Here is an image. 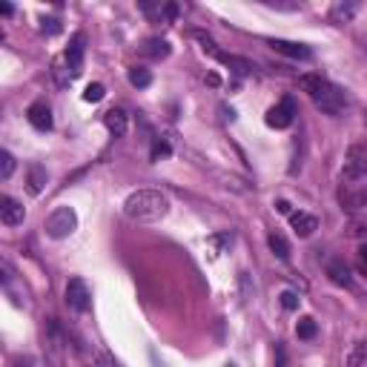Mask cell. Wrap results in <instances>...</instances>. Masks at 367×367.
Here are the masks:
<instances>
[{"instance_id":"6da1fadb","label":"cell","mask_w":367,"mask_h":367,"mask_svg":"<svg viewBox=\"0 0 367 367\" xmlns=\"http://www.w3.org/2000/svg\"><path fill=\"white\" fill-rule=\"evenodd\" d=\"M170 213V198L158 190H138L124 201V216L138 224L161 221Z\"/></svg>"},{"instance_id":"7a4b0ae2","label":"cell","mask_w":367,"mask_h":367,"mask_svg":"<svg viewBox=\"0 0 367 367\" xmlns=\"http://www.w3.org/2000/svg\"><path fill=\"white\" fill-rule=\"evenodd\" d=\"M78 230V216L72 206H58L52 209V216L46 219V235L49 238H69L72 233Z\"/></svg>"},{"instance_id":"3957f363","label":"cell","mask_w":367,"mask_h":367,"mask_svg":"<svg viewBox=\"0 0 367 367\" xmlns=\"http://www.w3.org/2000/svg\"><path fill=\"white\" fill-rule=\"evenodd\" d=\"M313 103H316L325 115H339L344 110V92L339 86H333L330 81H325V86L313 95Z\"/></svg>"},{"instance_id":"277c9868","label":"cell","mask_w":367,"mask_h":367,"mask_svg":"<svg viewBox=\"0 0 367 367\" xmlns=\"http://www.w3.org/2000/svg\"><path fill=\"white\" fill-rule=\"evenodd\" d=\"M83 52H86V35L83 32H75L72 35V40H69V46H66V52H64V64H66V72L72 75V81L83 72Z\"/></svg>"},{"instance_id":"5b68a950","label":"cell","mask_w":367,"mask_h":367,"mask_svg":"<svg viewBox=\"0 0 367 367\" xmlns=\"http://www.w3.org/2000/svg\"><path fill=\"white\" fill-rule=\"evenodd\" d=\"M267 127L270 129H287L293 121H296V100L293 98H281L276 107L267 110Z\"/></svg>"},{"instance_id":"8992f818","label":"cell","mask_w":367,"mask_h":367,"mask_svg":"<svg viewBox=\"0 0 367 367\" xmlns=\"http://www.w3.org/2000/svg\"><path fill=\"white\" fill-rule=\"evenodd\" d=\"M66 304L75 313H86L92 307V293H89L83 279H69L66 281Z\"/></svg>"},{"instance_id":"52a82bcc","label":"cell","mask_w":367,"mask_h":367,"mask_svg":"<svg viewBox=\"0 0 367 367\" xmlns=\"http://www.w3.org/2000/svg\"><path fill=\"white\" fill-rule=\"evenodd\" d=\"M23 219H26V209L21 201H15L9 195L0 198V221L6 227H18V224H23Z\"/></svg>"},{"instance_id":"ba28073f","label":"cell","mask_w":367,"mask_h":367,"mask_svg":"<svg viewBox=\"0 0 367 367\" xmlns=\"http://www.w3.org/2000/svg\"><path fill=\"white\" fill-rule=\"evenodd\" d=\"M26 118H29V124H32L37 132H49V129H52V110H49L46 100H35L32 107L26 110Z\"/></svg>"},{"instance_id":"9c48e42d","label":"cell","mask_w":367,"mask_h":367,"mask_svg":"<svg viewBox=\"0 0 367 367\" xmlns=\"http://www.w3.org/2000/svg\"><path fill=\"white\" fill-rule=\"evenodd\" d=\"M270 46L279 52V55H287V58H293V61H310L313 58V49L310 46H304V43H296V40H270Z\"/></svg>"},{"instance_id":"30bf717a","label":"cell","mask_w":367,"mask_h":367,"mask_svg":"<svg viewBox=\"0 0 367 367\" xmlns=\"http://www.w3.org/2000/svg\"><path fill=\"white\" fill-rule=\"evenodd\" d=\"M290 227L296 230L298 238H310L313 233L319 230V221H316V216H310V213H293L290 216Z\"/></svg>"},{"instance_id":"8fae6325","label":"cell","mask_w":367,"mask_h":367,"mask_svg":"<svg viewBox=\"0 0 367 367\" xmlns=\"http://www.w3.org/2000/svg\"><path fill=\"white\" fill-rule=\"evenodd\" d=\"M103 124H107V129H110L115 138H124V135H127V127H129L127 112H124L121 107H112L110 112H103Z\"/></svg>"},{"instance_id":"7c38bea8","label":"cell","mask_w":367,"mask_h":367,"mask_svg":"<svg viewBox=\"0 0 367 367\" xmlns=\"http://www.w3.org/2000/svg\"><path fill=\"white\" fill-rule=\"evenodd\" d=\"M359 12V4L356 0H336V4L330 6V21L333 23H350Z\"/></svg>"},{"instance_id":"4fadbf2b","label":"cell","mask_w":367,"mask_h":367,"mask_svg":"<svg viewBox=\"0 0 367 367\" xmlns=\"http://www.w3.org/2000/svg\"><path fill=\"white\" fill-rule=\"evenodd\" d=\"M170 40H164V37H149V40H144V46H141V55H146V58H155V61H164V58H170Z\"/></svg>"},{"instance_id":"5bb4252c","label":"cell","mask_w":367,"mask_h":367,"mask_svg":"<svg viewBox=\"0 0 367 367\" xmlns=\"http://www.w3.org/2000/svg\"><path fill=\"white\" fill-rule=\"evenodd\" d=\"M364 204H367V187H361V184H359V190H356V192H353L347 184L342 187V206H344V209L356 213V209H361Z\"/></svg>"},{"instance_id":"9a60e30c","label":"cell","mask_w":367,"mask_h":367,"mask_svg":"<svg viewBox=\"0 0 367 367\" xmlns=\"http://www.w3.org/2000/svg\"><path fill=\"white\" fill-rule=\"evenodd\" d=\"M327 276H330V281L339 284V287H350V284H353L350 267L344 264V261H330V264H327Z\"/></svg>"},{"instance_id":"2e32d148","label":"cell","mask_w":367,"mask_h":367,"mask_svg":"<svg viewBox=\"0 0 367 367\" xmlns=\"http://www.w3.org/2000/svg\"><path fill=\"white\" fill-rule=\"evenodd\" d=\"M267 244H270V250H273L276 258H281V261L290 258V244H287V238H284L281 233H270V235H267Z\"/></svg>"},{"instance_id":"e0dca14e","label":"cell","mask_w":367,"mask_h":367,"mask_svg":"<svg viewBox=\"0 0 367 367\" xmlns=\"http://www.w3.org/2000/svg\"><path fill=\"white\" fill-rule=\"evenodd\" d=\"M127 78H129V83H132L135 89H146V86L152 83V72H149L146 66H132Z\"/></svg>"},{"instance_id":"ac0fdd59","label":"cell","mask_w":367,"mask_h":367,"mask_svg":"<svg viewBox=\"0 0 367 367\" xmlns=\"http://www.w3.org/2000/svg\"><path fill=\"white\" fill-rule=\"evenodd\" d=\"M364 361H367V342H356L344 359V367H361Z\"/></svg>"},{"instance_id":"d6986e66","label":"cell","mask_w":367,"mask_h":367,"mask_svg":"<svg viewBox=\"0 0 367 367\" xmlns=\"http://www.w3.org/2000/svg\"><path fill=\"white\" fill-rule=\"evenodd\" d=\"M221 64H227V66H230L235 75H241V78L252 72V64L244 61V58H235V55H221Z\"/></svg>"},{"instance_id":"ffe728a7","label":"cell","mask_w":367,"mask_h":367,"mask_svg":"<svg viewBox=\"0 0 367 367\" xmlns=\"http://www.w3.org/2000/svg\"><path fill=\"white\" fill-rule=\"evenodd\" d=\"M192 37L201 43V49L206 52V55H213V58H219V61H221V55H224V52L216 46V40H213V37H209V35H204V32H192Z\"/></svg>"},{"instance_id":"44dd1931","label":"cell","mask_w":367,"mask_h":367,"mask_svg":"<svg viewBox=\"0 0 367 367\" xmlns=\"http://www.w3.org/2000/svg\"><path fill=\"white\" fill-rule=\"evenodd\" d=\"M43 184H46V170L43 167H29V192L32 195H37L40 190H43Z\"/></svg>"},{"instance_id":"7402d4cb","label":"cell","mask_w":367,"mask_h":367,"mask_svg":"<svg viewBox=\"0 0 367 367\" xmlns=\"http://www.w3.org/2000/svg\"><path fill=\"white\" fill-rule=\"evenodd\" d=\"M298 86L313 98V95H316V92L325 86V78H322V75H301V78H298Z\"/></svg>"},{"instance_id":"603a6c76","label":"cell","mask_w":367,"mask_h":367,"mask_svg":"<svg viewBox=\"0 0 367 367\" xmlns=\"http://www.w3.org/2000/svg\"><path fill=\"white\" fill-rule=\"evenodd\" d=\"M316 322H313L310 316H304V319H298V325H296V336L298 339H304V342H310V339H316Z\"/></svg>"},{"instance_id":"cb8c5ba5","label":"cell","mask_w":367,"mask_h":367,"mask_svg":"<svg viewBox=\"0 0 367 367\" xmlns=\"http://www.w3.org/2000/svg\"><path fill=\"white\" fill-rule=\"evenodd\" d=\"M170 155H173L170 141H167V138H155V144H152V155H149V158H152V161H161V158H170Z\"/></svg>"},{"instance_id":"d4e9b609","label":"cell","mask_w":367,"mask_h":367,"mask_svg":"<svg viewBox=\"0 0 367 367\" xmlns=\"http://www.w3.org/2000/svg\"><path fill=\"white\" fill-rule=\"evenodd\" d=\"M12 173H15V155L4 149V152H0V178L9 181V178H12Z\"/></svg>"},{"instance_id":"484cf974","label":"cell","mask_w":367,"mask_h":367,"mask_svg":"<svg viewBox=\"0 0 367 367\" xmlns=\"http://www.w3.org/2000/svg\"><path fill=\"white\" fill-rule=\"evenodd\" d=\"M103 95H107L103 83H89V86L83 89V100H86V103H98V100H103Z\"/></svg>"},{"instance_id":"4316f807","label":"cell","mask_w":367,"mask_h":367,"mask_svg":"<svg viewBox=\"0 0 367 367\" xmlns=\"http://www.w3.org/2000/svg\"><path fill=\"white\" fill-rule=\"evenodd\" d=\"M364 233H367V213L350 219V224H347V235H364Z\"/></svg>"},{"instance_id":"83f0119b","label":"cell","mask_w":367,"mask_h":367,"mask_svg":"<svg viewBox=\"0 0 367 367\" xmlns=\"http://www.w3.org/2000/svg\"><path fill=\"white\" fill-rule=\"evenodd\" d=\"M61 29H64V26H61L58 18H43V21H40V32L49 35V37H52V35H61Z\"/></svg>"},{"instance_id":"f1b7e54d","label":"cell","mask_w":367,"mask_h":367,"mask_svg":"<svg viewBox=\"0 0 367 367\" xmlns=\"http://www.w3.org/2000/svg\"><path fill=\"white\" fill-rule=\"evenodd\" d=\"M281 307H284V310H296V307H298V296H296L293 290H284V293H281Z\"/></svg>"},{"instance_id":"f546056e","label":"cell","mask_w":367,"mask_h":367,"mask_svg":"<svg viewBox=\"0 0 367 367\" xmlns=\"http://www.w3.org/2000/svg\"><path fill=\"white\" fill-rule=\"evenodd\" d=\"M276 367H287V353H284V347H281V344L276 347Z\"/></svg>"},{"instance_id":"4dcf8cb0","label":"cell","mask_w":367,"mask_h":367,"mask_svg":"<svg viewBox=\"0 0 367 367\" xmlns=\"http://www.w3.org/2000/svg\"><path fill=\"white\" fill-rule=\"evenodd\" d=\"M359 258H361V267L367 270V241H364V244L359 247Z\"/></svg>"},{"instance_id":"1f68e13d","label":"cell","mask_w":367,"mask_h":367,"mask_svg":"<svg viewBox=\"0 0 367 367\" xmlns=\"http://www.w3.org/2000/svg\"><path fill=\"white\" fill-rule=\"evenodd\" d=\"M276 209H279V213H290V204L281 198V201H276Z\"/></svg>"},{"instance_id":"d6a6232c","label":"cell","mask_w":367,"mask_h":367,"mask_svg":"<svg viewBox=\"0 0 367 367\" xmlns=\"http://www.w3.org/2000/svg\"><path fill=\"white\" fill-rule=\"evenodd\" d=\"M206 83H209V86H219L221 81H219V75H216V72H209V75H206Z\"/></svg>"},{"instance_id":"836d02e7","label":"cell","mask_w":367,"mask_h":367,"mask_svg":"<svg viewBox=\"0 0 367 367\" xmlns=\"http://www.w3.org/2000/svg\"><path fill=\"white\" fill-rule=\"evenodd\" d=\"M0 12H4V15H6V18H9V15H12V12H15V6H9V4H4V6H0Z\"/></svg>"}]
</instances>
